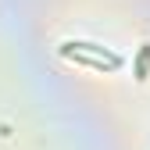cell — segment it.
Listing matches in <instances>:
<instances>
[{
  "instance_id": "cell-1",
  "label": "cell",
  "mask_w": 150,
  "mask_h": 150,
  "mask_svg": "<svg viewBox=\"0 0 150 150\" xmlns=\"http://www.w3.org/2000/svg\"><path fill=\"white\" fill-rule=\"evenodd\" d=\"M132 71H136V82H146V71H150V43H143V47L136 50Z\"/></svg>"
}]
</instances>
